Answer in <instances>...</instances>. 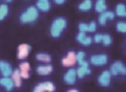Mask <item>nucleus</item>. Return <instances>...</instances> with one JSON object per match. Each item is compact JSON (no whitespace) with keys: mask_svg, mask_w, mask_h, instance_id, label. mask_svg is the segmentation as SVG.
Returning a JSON list of instances; mask_svg holds the SVG:
<instances>
[{"mask_svg":"<svg viewBox=\"0 0 126 92\" xmlns=\"http://www.w3.org/2000/svg\"><path fill=\"white\" fill-rule=\"evenodd\" d=\"M38 17H39V10L37 9V7L31 6L20 15L19 20L21 23H31V22H34Z\"/></svg>","mask_w":126,"mask_h":92,"instance_id":"f257e3e1","label":"nucleus"},{"mask_svg":"<svg viewBox=\"0 0 126 92\" xmlns=\"http://www.w3.org/2000/svg\"><path fill=\"white\" fill-rule=\"evenodd\" d=\"M65 28H66V20L62 17H59L53 20L52 24H51L50 33L53 38H59Z\"/></svg>","mask_w":126,"mask_h":92,"instance_id":"f03ea898","label":"nucleus"},{"mask_svg":"<svg viewBox=\"0 0 126 92\" xmlns=\"http://www.w3.org/2000/svg\"><path fill=\"white\" fill-rule=\"evenodd\" d=\"M110 73L113 75H117V74L126 75V67L124 66V63L122 61H115L111 66Z\"/></svg>","mask_w":126,"mask_h":92,"instance_id":"7ed1b4c3","label":"nucleus"},{"mask_svg":"<svg viewBox=\"0 0 126 92\" xmlns=\"http://www.w3.org/2000/svg\"><path fill=\"white\" fill-rule=\"evenodd\" d=\"M55 87L51 81L41 82V83L37 84L35 88L33 89V92H54Z\"/></svg>","mask_w":126,"mask_h":92,"instance_id":"20e7f679","label":"nucleus"},{"mask_svg":"<svg viewBox=\"0 0 126 92\" xmlns=\"http://www.w3.org/2000/svg\"><path fill=\"white\" fill-rule=\"evenodd\" d=\"M30 50H31V47L27 43H22L18 47V50H17V57L18 59L20 60H23L26 59L27 57L29 55L30 53Z\"/></svg>","mask_w":126,"mask_h":92,"instance_id":"39448f33","label":"nucleus"},{"mask_svg":"<svg viewBox=\"0 0 126 92\" xmlns=\"http://www.w3.org/2000/svg\"><path fill=\"white\" fill-rule=\"evenodd\" d=\"M97 82H98V84L102 87H109L110 83H111V73H110V71H107V70L103 71V72L98 75Z\"/></svg>","mask_w":126,"mask_h":92,"instance_id":"423d86ee","label":"nucleus"},{"mask_svg":"<svg viewBox=\"0 0 126 92\" xmlns=\"http://www.w3.org/2000/svg\"><path fill=\"white\" fill-rule=\"evenodd\" d=\"M13 69L9 62L4 61V60H0V73L2 77H10L12 73Z\"/></svg>","mask_w":126,"mask_h":92,"instance_id":"0eeeda50","label":"nucleus"},{"mask_svg":"<svg viewBox=\"0 0 126 92\" xmlns=\"http://www.w3.org/2000/svg\"><path fill=\"white\" fill-rule=\"evenodd\" d=\"M107 60L106 55H94L91 57V63L93 66H104L107 63Z\"/></svg>","mask_w":126,"mask_h":92,"instance_id":"6e6552de","label":"nucleus"},{"mask_svg":"<svg viewBox=\"0 0 126 92\" xmlns=\"http://www.w3.org/2000/svg\"><path fill=\"white\" fill-rule=\"evenodd\" d=\"M76 63V55L73 51H70L67 55L62 59V64L64 67H72Z\"/></svg>","mask_w":126,"mask_h":92,"instance_id":"1a4fd4ad","label":"nucleus"},{"mask_svg":"<svg viewBox=\"0 0 126 92\" xmlns=\"http://www.w3.org/2000/svg\"><path fill=\"white\" fill-rule=\"evenodd\" d=\"M76 78H78V75H76V70L70 69V70L64 74L63 80H64V82L66 84H74L76 81Z\"/></svg>","mask_w":126,"mask_h":92,"instance_id":"9d476101","label":"nucleus"},{"mask_svg":"<svg viewBox=\"0 0 126 92\" xmlns=\"http://www.w3.org/2000/svg\"><path fill=\"white\" fill-rule=\"evenodd\" d=\"M114 18H115V13L114 12H112V11H104L98 17V23L101 26H105L107 20H113Z\"/></svg>","mask_w":126,"mask_h":92,"instance_id":"9b49d317","label":"nucleus"},{"mask_svg":"<svg viewBox=\"0 0 126 92\" xmlns=\"http://www.w3.org/2000/svg\"><path fill=\"white\" fill-rule=\"evenodd\" d=\"M0 86L3 87L6 89V91L10 92L13 90L15 88V84H13V81L11 80L10 77H2L0 78Z\"/></svg>","mask_w":126,"mask_h":92,"instance_id":"f8f14e48","label":"nucleus"},{"mask_svg":"<svg viewBox=\"0 0 126 92\" xmlns=\"http://www.w3.org/2000/svg\"><path fill=\"white\" fill-rule=\"evenodd\" d=\"M19 71L22 79H28L30 77V64L28 62H21L19 66Z\"/></svg>","mask_w":126,"mask_h":92,"instance_id":"ddd939ff","label":"nucleus"},{"mask_svg":"<svg viewBox=\"0 0 126 92\" xmlns=\"http://www.w3.org/2000/svg\"><path fill=\"white\" fill-rule=\"evenodd\" d=\"M11 80L13 81V84H15V87H17V88H20L22 84V78L21 75H20V71L19 69H16V70L12 71V73H11L10 75Z\"/></svg>","mask_w":126,"mask_h":92,"instance_id":"4468645a","label":"nucleus"},{"mask_svg":"<svg viewBox=\"0 0 126 92\" xmlns=\"http://www.w3.org/2000/svg\"><path fill=\"white\" fill-rule=\"evenodd\" d=\"M53 71V67L51 64H44V66L37 67V73L40 75H48Z\"/></svg>","mask_w":126,"mask_h":92,"instance_id":"2eb2a0df","label":"nucleus"},{"mask_svg":"<svg viewBox=\"0 0 126 92\" xmlns=\"http://www.w3.org/2000/svg\"><path fill=\"white\" fill-rule=\"evenodd\" d=\"M37 9L42 12H48L51 9V3L49 0H38L37 1Z\"/></svg>","mask_w":126,"mask_h":92,"instance_id":"dca6fc26","label":"nucleus"},{"mask_svg":"<svg viewBox=\"0 0 126 92\" xmlns=\"http://www.w3.org/2000/svg\"><path fill=\"white\" fill-rule=\"evenodd\" d=\"M76 40H78L81 44H83V46H90V44L92 43V38L87 37L84 32L79 33V35L76 36Z\"/></svg>","mask_w":126,"mask_h":92,"instance_id":"f3484780","label":"nucleus"},{"mask_svg":"<svg viewBox=\"0 0 126 92\" xmlns=\"http://www.w3.org/2000/svg\"><path fill=\"white\" fill-rule=\"evenodd\" d=\"M107 9V4H106V0H96L95 2V11L98 13H102L104 11H106Z\"/></svg>","mask_w":126,"mask_h":92,"instance_id":"a211bd4d","label":"nucleus"},{"mask_svg":"<svg viewBox=\"0 0 126 92\" xmlns=\"http://www.w3.org/2000/svg\"><path fill=\"white\" fill-rule=\"evenodd\" d=\"M92 8V0H83L79 4V10L81 11H89Z\"/></svg>","mask_w":126,"mask_h":92,"instance_id":"6ab92c4d","label":"nucleus"},{"mask_svg":"<svg viewBox=\"0 0 126 92\" xmlns=\"http://www.w3.org/2000/svg\"><path fill=\"white\" fill-rule=\"evenodd\" d=\"M35 59L38 61H41V62H46V63H50L51 62V55H48V53H38L35 55Z\"/></svg>","mask_w":126,"mask_h":92,"instance_id":"aec40b11","label":"nucleus"},{"mask_svg":"<svg viewBox=\"0 0 126 92\" xmlns=\"http://www.w3.org/2000/svg\"><path fill=\"white\" fill-rule=\"evenodd\" d=\"M115 13L118 17H126V6L124 3H118L116 6Z\"/></svg>","mask_w":126,"mask_h":92,"instance_id":"412c9836","label":"nucleus"},{"mask_svg":"<svg viewBox=\"0 0 126 92\" xmlns=\"http://www.w3.org/2000/svg\"><path fill=\"white\" fill-rule=\"evenodd\" d=\"M8 13H9V7L4 3L0 4V21L6 19Z\"/></svg>","mask_w":126,"mask_h":92,"instance_id":"4be33fe9","label":"nucleus"},{"mask_svg":"<svg viewBox=\"0 0 126 92\" xmlns=\"http://www.w3.org/2000/svg\"><path fill=\"white\" fill-rule=\"evenodd\" d=\"M116 30L118 32L126 33V22L125 21H120L116 23Z\"/></svg>","mask_w":126,"mask_h":92,"instance_id":"5701e85b","label":"nucleus"},{"mask_svg":"<svg viewBox=\"0 0 126 92\" xmlns=\"http://www.w3.org/2000/svg\"><path fill=\"white\" fill-rule=\"evenodd\" d=\"M102 43L104 46H110L112 43V37L110 35H102Z\"/></svg>","mask_w":126,"mask_h":92,"instance_id":"b1692460","label":"nucleus"},{"mask_svg":"<svg viewBox=\"0 0 126 92\" xmlns=\"http://www.w3.org/2000/svg\"><path fill=\"white\" fill-rule=\"evenodd\" d=\"M79 64H80V67H82V68H84L85 70H86V74H90V73H91V70H90V68H89V63H87L85 60L80 61L79 62Z\"/></svg>","mask_w":126,"mask_h":92,"instance_id":"393cba45","label":"nucleus"},{"mask_svg":"<svg viewBox=\"0 0 126 92\" xmlns=\"http://www.w3.org/2000/svg\"><path fill=\"white\" fill-rule=\"evenodd\" d=\"M85 74H86V70H85L84 68H82V67H80V68L76 70V75H78V78H84Z\"/></svg>","mask_w":126,"mask_h":92,"instance_id":"a878e982","label":"nucleus"},{"mask_svg":"<svg viewBox=\"0 0 126 92\" xmlns=\"http://www.w3.org/2000/svg\"><path fill=\"white\" fill-rule=\"evenodd\" d=\"M96 30V22L92 21L87 24V32H94Z\"/></svg>","mask_w":126,"mask_h":92,"instance_id":"bb28decb","label":"nucleus"},{"mask_svg":"<svg viewBox=\"0 0 126 92\" xmlns=\"http://www.w3.org/2000/svg\"><path fill=\"white\" fill-rule=\"evenodd\" d=\"M79 30H80V32H87V24L84 23V22L79 23Z\"/></svg>","mask_w":126,"mask_h":92,"instance_id":"cd10ccee","label":"nucleus"},{"mask_svg":"<svg viewBox=\"0 0 126 92\" xmlns=\"http://www.w3.org/2000/svg\"><path fill=\"white\" fill-rule=\"evenodd\" d=\"M84 58H85V53L83 51H79L76 53V62H80L82 60H84Z\"/></svg>","mask_w":126,"mask_h":92,"instance_id":"c85d7f7f","label":"nucleus"},{"mask_svg":"<svg viewBox=\"0 0 126 92\" xmlns=\"http://www.w3.org/2000/svg\"><path fill=\"white\" fill-rule=\"evenodd\" d=\"M94 41H95L96 43H100V42H102V35H101V33H97V35H95V37H94Z\"/></svg>","mask_w":126,"mask_h":92,"instance_id":"c756f323","label":"nucleus"},{"mask_svg":"<svg viewBox=\"0 0 126 92\" xmlns=\"http://www.w3.org/2000/svg\"><path fill=\"white\" fill-rule=\"evenodd\" d=\"M65 1H66V0H54V2L58 4H63Z\"/></svg>","mask_w":126,"mask_h":92,"instance_id":"7c9ffc66","label":"nucleus"},{"mask_svg":"<svg viewBox=\"0 0 126 92\" xmlns=\"http://www.w3.org/2000/svg\"><path fill=\"white\" fill-rule=\"evenodd\" d=\"M67 92H79V90H76V89H71V90H69Z\"/></svg>","mask_w":126,"mask_h":92,"instance_id":"2f4dec72","label":"nucleus"},{"mask_svg":"<svg viewBox=\"0 0 126 92\" xmlns=\"http://www.w3.org/2000/svg\"><path fill=\"white\" fill-rule=\"evenodd\" d=\"M6 1H7V2H11V1H12V0H6Z\"/></svg>","mask_w":126,"mask_h":92,"instance_id":"473e14b6","label":"nucleus"}]
</instances>
